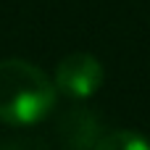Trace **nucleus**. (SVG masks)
Segmentation results:
<instances>
[{
    "instance_id": "nucleus-3",
    "label": "nucleus",
    "mask_w": 150,
    "mask_h": 150,
    "mask_svg": "<svg viewBox=\"0 0 150 150\" xmlns=\"http://www.w3.org/2000/svg\"><path fill=\"white\" fill-rule=\"evenodd\" d=\"M100 129V119L90 108H69L58 119V140L66 150H92L103 137Z\"/></svg>"
},
{
    "instance_id": "nucleus-5",
    "label": "nucleus",
    "mask_w": 150,
    "mask_h": 150,
    "mask_svg": "<svg viewBox=\"0 0 150 150\" xmlns=\"http://www.w3.org/2000/svg\"><path fill=\"white\" fill-rule=\"evenodd\" d=\"M0 150H47V145L42 140H11V142H0Z\"/></svg>"
},
{
    "instance_id": "nucleus-2",
    "label": "nucleus",
    "mask_w": 150,
    "mask_h": 150,
    "mask_svg": "<svg viewBox=\"0 0 150 150\" xmlns=\"http://www.w3.org/2000/svg\"><path fill=\"white\" fill-rule=\"evenodd\" d=\"M105 71L103 63L90 53H71L55 69V90L74 100H87L103 87Z\"/></svg>"
},
{
    "instance_id": "nucleus-1",
    "label": "nucleus",
    "mask_w": 150,
    "mask_h": 150,
    "mask_svg": "<svg viewBox=\"0 0 150 150\" xmlns=\"http://www.w3.org/2000/svg\"><path fill=\"white\" fill-rule=\"evenodd\" d=\"M53 79L29 61H0V121L8 127L40 124L55 108Z\"/></svg>"
},
{
    "instance_id": "nucleus-4",
    "label": "nucleus",
    "mask_w": 150,
    "mask_h": 150,
    "mask_svg": "<svg viewBox=\"0 0 150 150\" xmlns=\"http://www.w3.org/2000/svg\"><path fill=\"white\" fill-rule=\"evenodd\" d=\"M92 150H150V140L132 129H116L103 134Z\"/></svg>"
}]
</instances>
